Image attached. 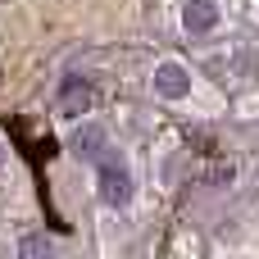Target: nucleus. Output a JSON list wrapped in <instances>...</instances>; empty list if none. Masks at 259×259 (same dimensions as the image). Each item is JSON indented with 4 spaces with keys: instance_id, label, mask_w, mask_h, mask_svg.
Instances as JSON below:
<instances>
[{
    "instance_id": "1",
    "label": "nucleus",
    "mask_w": 259,
    "mask_h": 259,
    "mask_svg": "<svg viewBox=\"0 0 259 259\" xmlns=\"http://www.w3.org/2000/svg\"><path fill=\"white\" fill-rule=\"evenodd\" d=\"M91 164H96V200H100L109 214L127 209V205L137 200V178H132L127 155H123V150H114V146H105Z\"/></svg>"
},
{
    "instance_id": "2",
    "label": "nucleus",
    "mask_w": 259,
    "mask_h": 259,
    "mask_svg": "<svg viewBox=\"0 0 259 259\" xmlns=\"http://www.w3.org/2000/svg\"><path fill=\"white\" fill-rule=\"evenodd\" d=\"M196 73H191V64L187 59H173V55H164L159 64H155V73H150V91H155V100H164V105H187L191 96H196Z\"/></svg>"
},
{
    "instance_id": "3",
    "label": "nucleus",
    "mask_w": 259,
    "mask_h": 259,
    "mask_svg": "<svg viewBox=\"0 0 259 259\" xmlns=\"http://www.w3.org/2000/svg\"><path fill=\"white\" fill-rule=\"evenodd\" d=\"M178 23L187 36H214L223 27V0H182Z\"/></svg>"
},
{
    "instance_id": "4",
    "label": "nucleus",
    "mask_w": 259,
    "mask_h": 259,
    "mask_svg": "<svg viewBox=\"0 0 259 259\" xmlns=\"http://www.w3.org/2000/svg\"><path fill=\"white\" fill-rule=\"evenodd\" d=\"M105 146H109V127H105L100 118H82V127L73 132V150H77L82 159H96Z\"/></svg>"
},
{
    "instance_id": "5",
    "label": "nucleus",
    "mask_w": 259,
    "mask_h": 259,
    "mask_svg": "<svg viewBox=\"0 0 259 259\" xmlns=\"http://www.w3.org/2000/svg\"><path fill=\"white\" fill-rule=\"evenodd\" d=\"M87 105H91V87H87L82 77H68V82L59 87V109H64V118L87 114Z\"/></svg>"
},
{
    "instance_id": "6",
    "label": "nucleus",
    "mask_w": 259,
    "mask_h": 259,
    "mask_svg": "<svg viewBox=\"0 0 259 259\" xmlns=\"http://www.w3.org/2000/svg\"><path fill=\"white\" fill-rule=\"evenodd\" d=\"M237 114H241V118H259V91H250V96H241Z\"/></svg>"
},
{
    "instance_id": "7",
    "label": "nucleus",
    "mask_w": 259,
    "mask_h": 259,
    "mask_svg": "<svg viewBox=\"0 0 259 259\" xmlns=\"http://www.w3.org/2000/svg\"><path fill=\"white\" fill-rule=\"evenodd\" d=\"M173 164H178V150L168 146V150H164V168H159V182H164V187H173Z\"/></svg>"
},
{
    "instance_id": "8",
    "label": "nucleus",
    "mask_w": 259,
    "mask_h": 259,
    "mask_svg": "<svg viewBox=\"0 0 259 259\" xmlns=\"http://www.w3.org/2000/svg\"><path fill=\"white\" fill-rule=\"evenodd\" d=\"M5 168H9V155H5V146H0V173H5Z\"/></svg>"
},
{
    "instance_id": "9",
    "label": "nucleus",
    "mask_w": 259,
    "mask_h": 259,
    "mask_svg": "<svg viewBox=\"0 0 259 259\" xmlns=\"http://www.w3.org/2000/svg\"><path fill=\"white\" fill-rule=\"evenodd\" d=\"M250 18H255V23H259V0H255V9H250Z\"/></svg>"
}]
</instances>
